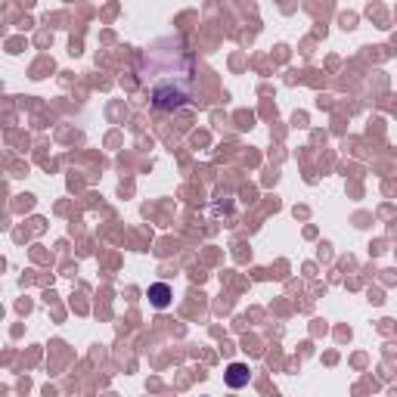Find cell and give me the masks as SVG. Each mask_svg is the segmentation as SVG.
Listing matches in <instances>:
<instances>
[{"instance_id":"cell-1","label":"cell","mask_w":397,"mask_h":397,"mask_svg":"<svg viewBox=\"0 0 397 397\" xmlns=\"http://www.w3.org/2000/svg\"><path fill=\"white\" fill-rule=\"evenodd\" d=\"M140 84L149 103L159 112H174L186 105L196 93V59L180 43V37H165L140 53Z\"/></svg>"},{"instance_id":"cell-2","label":"cell","mask_w":397,"mask_h":397,"mask_svg":"<svg viewBox=\"0 0 397 397\" xmlns=\"http://www.w3.org/2000/svg\"><path fill=\"white\" fill-rule=\"evenodd\" d=\"M223 378H227L230 388H245L248 385V366L245 363H230L227 372H223Z\"/></svg>"},{"instance_id":"cell-3","label":"cell","mask_w":397,"mask_h":397,"mask_svg":"<svg viewBox=\"0 0 397 397\" xmlns=\"http://www.w3.org/2000/svg\"><path fill=\"white\" fill-rule=\"evenodd\" d=\"M149 301H152L155 307H167V304H171V285L167 283L149 285Z\"/></svg>"}]
</instances>
